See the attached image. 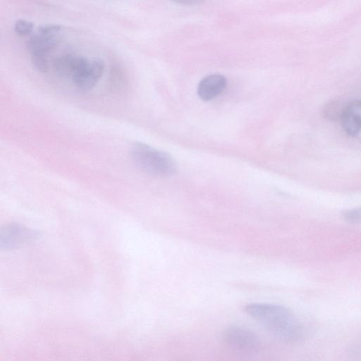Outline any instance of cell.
<instances>
[{
    "label": "cell",
    "instance_id": "obj_1",
    "mask_svg": "<svg viewBox=\"0 0 361 361\" xmlns=\"http://www.w3.org/2000/svg\"><path fill=\"white\" fill-rule=\"evenodd\" d=\"M245 312L275 337L286 342H295L303 337V326L296 315L283 305L252 302Z\"/></svg>",
    "mask_w": 361,
    "mask_h": 361
},
{
    "label": "cell",
    "instance_id": "obj_2",
    "mask_svg": "<svg viewBox=\"0 0 361 361\" xmlns=\"http://www.w3.org/2000/svg\"><path fill=\"white\" fill-rule=\"evenodd\" d=\"M130 157L140 170L154 176L169 177L176 171V164L169 154L142 142L132 145Z\"/></svg>",
    "mask_w": 361,
    "mask_h": 361
},
{
    "label": "cell",
    "instance_id": "obj_3",
    "mask_svg": "<svg viewBox=\"0 0 361 361\" xmlns=\"http://www.w3.org/2000/svg\"><path fill=\"white\" fill-rule=\"evenodd\" d=\"M223 340L232 350L243 355H252L259 349L257 335L251 329L239 325L228 326L223 331Z\"/></svg>",
    "mask_w": 361,
    "mask_h": 361
},
{
    "label": "cell",
    "instance_id": "obj_4",
    "mask_svg": "<svg viewBox=\"0 0 361 361\" xmlns=\"http://www.w3.org/2000/svg\"><path fill=\"white\" fill-rule=\"evenodd\" d=\"M104 71L102 59L80 56L70 80L78 89L88 90L97 83Z\"/></svg>",
    "mask_w": 361,
    "mask_h": 361
},
{
    "label": "cell",
    "instance_id": "obj_5",
    "mask_svg": "<svg viewBox=\"0 0 361 361\" xmlns=\"http://www.w3.org/2000/svg\"><path fill=\"white\" fill-rule=\"evenodd\" d=\"M63 27L59 24H45L26 42V48L31 54L47 55L61 40Z\"/></svg>",
    "mask_w": 361,
    "mask_h": 361
},
{
    "label": "cell",
    "instance_id": "obj_6",
    "mask_svg": "<svg viewBox=\"0 0 361 361\" xmlns=\"http://www.w3.org/2000/svg\"><path fill=\"white\" fill-rule=\"evenodd\" d=\"M38 232L24 225L10 223L4 225L0 231V247L11 250L35 239Z\"/></svg>",
    "mask_w": 361,
    "mask_h": 361
},
{
    "label": "cell",
    "instance_id": "obj_7",
    "mask_svg": "<svg viewBox=\"0 0 361 361\" xmlns=\"http://www.w3.org/2000/svg\"><path fill=\"white\" fill-rule=\"evenodd\" d=\"M343 130L354 136L361 130V100H353L346 104L340 118Z\"/></svg>",
    "mask_w": 361,
    "mask_h": 361
},
{
    "label": "cell",
    "instance_id": "obj_8",
    "mask_svg": "<svg viewBox=\"0 0 361 361\" xmlns=\"http://www.w3.org/2000/svg\"><path fill=\"white\" fill-rule=\"evenodd\" d=\"M226 78L221 74H210L203 78L197 86V94L203 100H211L221 94L226 87Z\"/></svg>",
    "mask_w": 361,
    "mask_h": 361
},
{
    "label": "cell",
    "instance_id": "obj_9",
    "mask_svg": "<svg viewBox=\"0 0 361 361\" xmlns=\"http://www.w3.org/2000/svg\"><path fill=\"white\" fill-rule=\"evenodd\" d=\"M79 58L80 56L70 54L57 58L54 63L56 73L62 78L70 79Z\"/></svg>",
    "mask_w": 361,
    "mask_h": 361
},
{
    "label": "cell",
    "instance_id": "obj_10",
    "mask_svg": "<svg viewBox=\"0 0 361 361\" xmlns=\"http://www.w3.org/2000/svg\"><path fill=\"white\" fill-rule=\"evenodd\" d=\"M345 355L347 361H361V333L350 342Z\"/></svg>",
    "mask_w": 361,
    "mask_h": 361
},
{
    "label": "cell",
    "instance_id": "obj_11",
    "mask_svg": "<svg viewBox=\"0 0 361 361\" xmlns=\"http://www.w3.org/2000/svg\"><path fill=\"white\" fill-rule=\"evenodd\" d=\"M345 104H341L338 101H333L326 104L324 114L328 119H340Z\"/></svg>",
    "mask_w": 361,
    "mask_h": 361
},
{
    "label": "cell",
    "instance_id": "obj_12",
    "mask_svg": "<svg viewBox=\"0 0 361 361\" xmlns=\"http://www.w3.org/2000/svg\"><path fill=\"white\" fill-rule=\"evenodd\" d=\"M34 28L32 21L25 19H18L14 23V30L20 35H30Z\"/></svg>",
    "mask_w": 361,
    "mask_h": 361
},
{
    "label": "cell",
    "instance_id": "obj_13",
    "mask_svg": "<svg viewBox=\"0 0 361 361\" xmlns=\"http://www.w3.org/2000/svg\"><path fill=\"white\" fill-rule=\"evenodd\" d=\"M31 62L38 71L44 73L48 69V59L47 55L31 54Z\"/></svg>",
    "mask_w": 361,
    "mask_h": 361
},
{
    "label": "cell",
    "instance_id": "obj_14",
    "mask_svg": "<svg viewBox=\"0 0 361 361\" xmlns=\"http://www.w3.org/2000/svg\"><path fill=\"white\" fill-rule=\"evenodd\" d=\"M345 220L350 224H359L361 222V207L353 209L345 210L343 212Z\"/></svg>",
    "mask_w": 361,
    "mask_h": 361
}]
</instances>
